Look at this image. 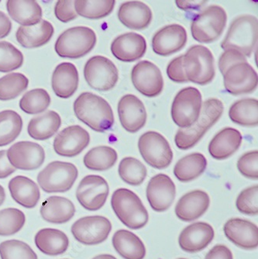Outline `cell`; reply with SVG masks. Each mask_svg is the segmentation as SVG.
<instances>
[{
  "instance_id": "obj_1",
  "label": "cell",
  "mask_w": 258,
  "mask_h": 259,
  "mask_svg": "<svg viewBox=\"0 0 258 259\" xmlns=\"http://www.w3.org/2000/svg\"><path fill=\"white\" fill-rule=\"evenodd\" d=\"M74 112L80 121L96 132H107L114 124V115L110 105L92 93H81L75 100Z\"/></svg>"
},
{
  "instance_id": "obj_2",
  "label": "cell",
  "mask_w": 258,
  "mask_h": 259,
  "mask_svg": "<svg viewBox=\"0 0 258 259\" xmlns=\"http://www.w3.org/2000/svg\"><path fill=\"white\" fill-rule=\"evenodd\" d=\"M224 104L218 99H208L202 104L197 121L190 127L179 129L175 137L176 145L179 149L193 148L202 139L209 128L212 127L224 113Z\"/></svg>"
},
{
  "instance_id": "obj_3",
  "label": "cell",
  "mask_w": 258,
  "mask_h": 259,
  "mask_svg": "<svg viewBox=\"0 0 258 259\" xmlns=\"http://www.w3.org/2000/svg\"><path fill=\"white\" fill-rule=\"evenodd\" d=\"M111 206L119 221L131 229L144 228L149 220L148 212L139 196L128 189L120 188L113 193Z\"/></svg>"
},
{
  "instance_id": "obj_4",
  "label": "cell",
  "mask_w": 258,
  "mask_h": 259,
  "mask_svg": "<svg viewBox=\"0 0 258 259\" xmlns=\"http://www.w3.org/2000/svg\"><path fill=\"white\" fill-rule=\"evenodd\" d=\"M258 22L256 17L243 15L232 22L225 38L221 43L224 51L233 49L250 57L257 44Z\"/></svg>"
},
{
  "instance_id": "obj_5",
  "label": "cell",
  "mask_w": 258,
  "mask_h": 259,
  "mask_svg": "<svg viewBox=\"0 0 258 259\" xmlns=\"http://www.w3.org/2000/svg\"><path fill=\"white\" fill-rule=\"evenodd\" d=\"M183 68L188 81L199 85L210 83L215 77L213 55L202 45L191 47L184 55Z\"/></svg>"
},
{
  "instance_id": "obj_6",
  "label": "cell",
  "mask_w": 258,
  "mask_h": 259,
  "mask_svg": "<svg viewBox=\"0 0 258 259\" xmlns=\"http://www.w3.org/2000/svg\"><path fill=\"white\" fill-rule=\"evenodd\" d=\"M96 40V33L90 27H71L60 35L55 43V52L61 58L76 59L90 53Z\"/></svg>"
},
{
  "instance_id": "obj_7",
  "label": "cell",
  "mask_w": 258,
  "mask_h": 259,
  "mask_svg": "<svg viewBox=\"0 0 258 259\" xmlns=\"http://www.w3.org/2000/svg\"><path fill=\"white\" fill-rule=\"evenodd\" d=\"M227 21V13L223 7L218 5L207 7L192 20V37L200 43H212L221 36Z\"/></svg>"
},
{
  "instance_id": "obj_8",
  "label": "cell",
  "mask_w": 258,
  "mask_h": 259,
  "mask_svg": "<svg viewBox=\"0 0 258 259\" xmlns=\"http://www.w3.org/2000/svg\"><path fill=\"white\" fill-rule=\"evenodd\" d=\"M78 176V168L75 164L53 161L40 171L37 182L45 193H65L71 190Z\"/></svg>"
},
{
  "instance_id": "obj_9",
  "label": "cell",
  "mask_w": 258,
  "mask_h": 259,
  "mask_svg": "<svg viewBox=\"0 0 258 259\" xmlns=\"http://www.w3.org/2000/svg\"><path fill=\"white\" fill-rule=\"evenodd\" d=\"M202 106L199 90L194 87L183 89L178 93L172 103V120L181 129L190 127L199 119Z\"/></svg>"
},
{
  "instance_id": "obj_10",
  "label": "cell",
  "mask_w": 258,
  "mask_h": 259,
  "mask_svg": "<svg viewBox=\"0 0 258 259\" xmlns=\"http://www.w3.org/2000/svg\"><path fill=\"white\" fill-rule=\"evenodd\" d=\"M138 148L144 161L152 168L164 169L173 159V152L168 141L155 132H147L141 135Z\"/></svg>"
},
{
  "instance_id": "obj_11",
  "label": "cell",
  "mask_w": 258,
  "mask_h": 259,
  "mask_svg": "<svg viewBox=\"0 0 258 259\" xmlns=\"http://www.w3.org/2000/svg\"><path fill=\"white\" fill-rule=\"evenodd\" d=\"M84 76L86 82L93 90L107 92L117 83L119 72L110 59L98 55L86 62Z\"/></svg>"
},
{
  "instance_id": "obj_12",
  "label": "cell",
  "mask_w": 258,
  "mask_h": 259,
  "mask_svg": "<svg viewBox=\"0 0 258 259\" xmlns=\"http://www.w3.org/2000/svg\"><path fill=\"white\" fill-rule=\"evenodd\" d=\"M112 224L103 216L80 218L71 226V234L76 241L85 245H96L104 242L111 232Z\"/></svg>"
},
{
  "instance_id": "obj_13",
  "label": "cell",
  "mask_w": 258,
  "mask_h": 259,
  "mask_svg": "<svg viewBox=\"0 0 258 259\" xmlns=\"http://www.w3.org/2000/svg\"><path fill=\"white\" fill-rule=\"evenodd\" d=\"M109 193L107 182L103 177L96 175L85 176L77 188L76 197L83 208L90 211L101 209Z\"/></svg>"
},
{
  "instance_id": "obj_14",
  "label": "cell",
  "mask_w": 258,
  "mask_h": 259,
  "mask_svg": "<svg viewBox=\"0 0 258 259\" xmlns=\"http://www.w3.org/2000/svg\"><path fill=\"white\" fill-rule=\"evenodd\" d=\"M131 79L135 89L149 98L160 95L164 88L161 70L149 61H141L134 65Z\"/></svg>"
},
{
  "instance_id": "obj_15",
  "label": "cell",
  "mask_w": 258,
  "mask_h": 259,
  "mask_svg": "<svg viewBox=\"0 0 258 259\" xmlns=\"http://www.w3.org/2000/svg\"><path fill=\"white\" fill-rule=\"evenodd\" d=\"M224 87L232 95L251 93L257 87V73L247 62L232 65L224 73Z\"/></svg>"
},
{
  "instance_id": "obj_16",
  "label": "cell",
  "mask_w": 258,
  "mask_h": 259,
  "mask_svg": "<svg viewBox=\"0 0 258 259\" xmlns=\"http://www.w3.org/2000/svg\"><path fill=\"white\" fill-rule=\"evenodd\" d=\"M7 158L15 168L31 171L40 168L45 160L42 146L31 141H20L10 147Z\"/></svg>"
},
{
  "instance_id": "obj_17",
  "label": "cell",
  "mask_w": 258,
  "mask_h": 259,
  "mask_svg": "<svg viewBox=\"0 0 258 259\" xmlns=\"http://www.w3.org/2000/svg\"><path fill=\"white\" fill-rule=\"evenodd\" d=\"M88 132L78 125L62 130L54 141V149L60 156L75 157L79 155L90 145Z\"/></svg>"
},
{
  "instance_id": "obj_18",
  "label": "cell",
  "mask_w": 258,
  "mask_h": 259,
  "mask_svg": "<svg viewBox=\"0 0 258 259\" xmlns=\"http://www.w3.org/2000/svg\"><path fill=\"white\" fill-rule=\"evenodd\" d=\"M146 193L151 208L156 212H164L174 202L176 185L167 175H156L148 183Z\"/></svg>"
},
{
  "instance_id": "obj_19",
  "label": "cell",
  "mask_w": 258,
  "mask_h": 259,
  "mask_svg": "<svg viewBox=\"0 0 258 259\" xmlns=\"http://www.w3.org/2000/svg\"><path fill=\"white\" fill-rule=\"evenodd\" d=\"M118 114L122 127L136 133L145 126L147 111L140 99L131 94L123 96L118 103Z\"/></svg>"
},
{
  "instance_id": "obj_20",
  "label": "cell",
  "mask_w": 258,
  "mask_h": 259,
  "mask_svg": "<svg viewBox=\"0 0 258 259\" xmlns=\"http://www.w3.org/2000/svg\"><path fill=\"white\" fill-rule=\"evenodd\" d=\"M188 36L186 29L179 24H170L159 30L152 39L154 53L169 56L182 50L186 46Z\"/></svg>"
},
{
  "instance_id": "obj_21",
  "label": "cell",
  "mask_w": 258,
  "mask_h": 259,
  "mask_svg": "<svg viewBox=\"0 0 258 259\" xmlns=\"http://www.w3.org/2000/svg\"><path fill=\"white\" fill-rule=\"evenodd\" d=\"M224 231L226 237L239 248L246 250L257 248V226L250 221L240 218L229 220Z\"/></svg>"
},
{
  "instance_id": "obj_22",
  "label": "cell",
  "mask_w": 258,
  "mask_h": 259,
  "mask_svg": "<svg viewBox=\"0 0 258 259\" xmlns=\"http://www.w3.org/2000/svg\"><path fill=\"white\" fill-rule=\"evenodd\" d=\"M215 232L210 225L196 222L189 225L181 232L179 245L188 253H197L205 249L212 242Z\"/></svg>"
},
{
  "instance_id": "obj_23",
  "label": "cell",
  "mask_w": 258,
  "mask_h": 259,
  "mask_svg": "<svg viewBox=\"0 0 258 259\" xmlns=\"http://www.w3.org/2000/svg\"><path fill=\"white\" fill-rule=\"evenodd\" d=\"M146 51L145 38L138 33H124L112 42V53L121 62H133L139 60L144 56Z\"/></svg>"
},
{
  "instance_id": "obj_24",
  "label": "cell",
  "mask_w": 258,
  "mask_h": 259,
  "mask_svg": "<svg viewBox=\"0 0 258 259\" xmlns=\"http://www.w3.org/2000/svg\"><path fill=\"white\" fill-rule=\"evenodd\" d=\"M210 204V198L202 190H194L180 198L176 206V214L184 222L199 219L206 212Z\"/></svg>"
},
{
  "instance_id": "obj_25",
  "label": "cell",
  "mask_w": 258,
  "mask_h": 259,
  "mask_svg": "<svg viewBox=\"0 0 258 259\" xmlns=\"http://www.w3.org/2000/svg\"><path fill=\"white\" fill-rule=\"evenodd\" d=\"M119 21L131 30L147 28L152 20V12L147 4L140 1H129L121 4L118 11Z\"/></svg>"
},
{
  "instance_id": "obj_26",
  "label": "cell",
  "mask_w": 258,
  "mask_h": 259,
  "mask_svg": "<svg viewBox=\"0 0 258 259\" xmlns=\"http://www.w3.org/2000/svg\"><path fill=\"white\" fill-rule=\"evenodd\" d=\"M78 72L75 65L68 62L60 64L55 68L52 85L55 95L68 99L74 95L78 87Z\"/></svg>"
},
{
  "instance_id": "obj_27",
  "label": "cell",
  "mask_w": 258,
  "mask_h": 259,
  "mask_svg": "<svg viewBox=\"0 0 258 259\" xmlns=\"http://www.w3.org/2000/svg\"><path fill=\"white\" fill-rule=\"evenodd\" d=\"M242 141L243 137L237 129L224 128L212 138L208 145V151L215 159L225 160L239 149Z\"/></svg>"
},
{
  "instance_id": "obj_28",
  "label": "cell",
  "mask_w": 258,
  "mask_h": 259,
  "mask_svg": "<svg viewBox=\"0 0 258 259\" xmlns=\"http://www.w3.org/2000/svg\"><path fill=\"white\" fill-rule=\"evenodd\" d=\"M40 213L47 222L61 225L72 219L75 216V207L67 198L54 196L43 202Z\"/></svg>"
},
{
  "instance_id": "obj_29",
  "label": "cell",
  "mask_w": 258,
  "mask_h": 259,
  "mask_svg": "<svg viewBox=\"0 0 258 259\" xmlns=\"http://www.w3.org/2000/svg\"><path fill=\"white\" fill-rule=\"evenodd\" d=\"M9 190L16 203L27 209H32L40 198L39 187L33 180L26 176H18L9 183Z\"/></svg>"
},
{
  "instance_id": "obj_30",
  "label": "cell",
  "mask_w": 258,
  "mask_h": 259,
  "mask_svg": "<svg viewBox=\"0 0 258 259\" xmlns=\"http://www.w3.org/2000/svg\"><path fill=\"white\" fill-rule=\"evenodd\" d=\"M54 27L47 20L36 25L20 27L16 33L17 41L25 49H37L46 45L53 36Z\"/></svg>"
},
{
  "instance_id": "obj_31",
  "label": "cell",
  "mask_w": 258,
  "mask_h": 259,
  "mask_svg": "<svg viewBox=\"0 0 258 259\" xmlns=\"http://www.w3.org/2000/svg\"><path fill=\"white\" fill-rule=\"evenodd\" d=\"M34 240L36 248L47 255L64 254L69 247V240L66 234L54 228L40 230L36 233Z\"/></svg>"
},
{
  "instance_id": "obj_32",
  "label": "cell",
  "mask_w": 258,
  "mask_h": 259,
  "mask_svg": "<svg viewBox=\"0 0 258 259\" xmlns=\"http://www.w3.org/2000/svg\"><path fill=\"white\" fill-rule=\"evenodd\" d=\"M113 247L124 259H144L146 248L144 242L136 234L126 230H119L113 237Z\"/></svg>"
},
{
  "instance_id": "obj_33",
  "label": "cell",
  "mask_w": 258,
  "mask_h": 259,
  "mask_svg": "<svg viewBox=\"0 0 258 259\" xmlns=\"http://www.w3.org/2000/svg\"><path fill=\"white\" fill-rule=\"evenodd\" d=\"M7 9L10 17L23 27L36 25L41 21L42 9L34 0H10L7 1Z\"/></svg>"
},
{
  "instance_id": "obj_34",
  "label": "cell",
  "mask_w": 258,
  "mask_h": 259,
  "mask_svg": "<svg viewBox=\"0 0 258 259\" xmlns=\"http://www.w3.org/2000/svg\"><path fill=\"white\" fill-rule=\"evenodd\" d=\"M61 124L60 115L55 111H48L45 114L35 116L29 122L27 132L33 139L45 141L53 137Z\"/></svg>"
},
{
  "instance_id": "obj_35",
  "label": "cell",
  "mask_w": 258,
  "mask_h": 259,
  "mask_svg": "<svg viewBox=\"0 0 258 259\" xmlns=\"http://www.w3.org/2000/svg\"><path fill=\"white\" fill-rule=\"evenodd\" d=\"M206 166V158L202 154L192 153L176 163L174 175L182 183H188L199 177L205 171Z\"/></svg>"
},
{
  "instance_id": "obj_36",
  "label": "cell",
  "mask_w": 258,
  "mask_h": 259,
  "mask_svg": "<svg viewBox=\"0 0 258 259\" xmlns=\"http://www.w3.org/2000/svg\"><path fill=\"white\" fill-rule=\"evenodd\" d=\"M229 116L233 123L240 126H257V100L246 98L235 102L229 110Z\"/></svg>"
},
{
  "instance_id": "obj_37",
  "label": "cell",
  "mask_w": 258,
  "mask_h": 259,
  "mask_svg": "<svg viewBox=\"0 0 258 259\" xmlns=\"http://www.w3.org/2000/svg\"><path fill=\"white\" fill-rule=\"evenodd\" d=\"M116 150L109 146H99L90 150L83 158L86 168L103 171L111 168L117 161Z\"/></svg>"
},
{
  "instance_id": "obj_38",
  "label": "cell",
  "mask_w": 258,
  "mask_h": 259,
  "mask_svg": "<svg viewBox=\"0 0 258 259\" xmlns=\"http://www.w3.org/2000/svg\"><path fill=\"white\" fill-rule=\"evenodd\" d=\"M23 128L21 116L14 110L0 112V147L7 146L15 141Z\"/></svg>"
},
{
  "instance_id": "obj_39",
  "label": "cell",
  "mask_w": 258,
  "mask_h": 259,
  "mask_svg": "<svg viewBox=\"0 0 258 259\" xmlns=\"http://www.w3.org/2000/svg\"><path fill=\"white\" fill-rule=\"evenodd\" d=\"M118 171L122 181L134 186L142 184L147 175L145 165L132 157H126L120 161Z\"/></svg>"
},
{
  "instance_id": "obj_40",
  "label": "cell",
  "mask_w": 258,
  "mask_h": 259,
  "mask_svg": "<svg viewBox=\"0 0 258 259\" xmlns=\"http://www.w3.org/2000/svg\"><path fill=\"white\" fill-rule=\"evenodd\" d=\"M116 1H75V10L77 14L84 18L98 20L107 17L113 12Z\"/></svg>"
},
{
  "instance_id": "obj_41",
  "label": "cell",
  "mask_w": 258,
  "mask_h": 259,
  "mask_svg": "<svg viewBox=\"0 0 258 259\" xmlns=\"http://www.w3.org/2000/svg\"><path fill=\"white\" fill-rule=\"evenodd\" d=\"M29 80L21 73H10L0 78V100H14L25 91Z\"/></svg>"
},
{
  "instance_id": "obj_42",
  "label": "cell",
  "mask_w": 258,
  "mask_h": 259,
  "mask_svg": "<svg viewBox=\"0 0 258 259\" xmlns=\"http://www.w3.org/2000/svg\"><path fill=\"white\" fill-rule=\"evenodd\" d=\"M50 95L43 89H35L26 93L20 101L21 110L28 114L45 111L51 104Z\"/></svg>"
},
{
  "instance_id": "obj_43",
  "label": "cell",
  "mask_w": 258,
  "mask_h": 259,
  "mask_svg": "<svg viewBox=\"0 0 258 259\" xmlns=\"http://www.w3.org/2000/svg\"><path fill=\"white\" fill-rule=\"evenodd\" d=\"M26 223V216L17 208L0 210V236H11L18 233Z\"/></svg>"
},
{
  "instance_id": "obj_44",
  "label": "cell",
  "mask_w": 258,
  "mask_h": 259,
  "mask_svg": "<svg viewBox=\"0 0 258 259\" xmlns=\"http://www.w3.org/2000/svg\"><path fill=\"white\" fill-rule=\"evenodd\" d=\"M1 259H38L27 243L19 240H8L0 244Z\"/></svg>"
},
{
  "instance_id": "obj_45",
  "label": "cell",
  "mask_w": 258,
  "mask_h": 259,
  "mask_svg": "<svg viewBox=\"0 0 258 259\" xmlns=\"http://www.w3.org/2000/svg\"><path fill=\"white\" fill-rule=\"evenodd\" d=\"M23 63V55L12 44L0 41V72H12L18 69Z\"/></svg>"
},
{
  "instance_id": "obj_46",
  "label": "cell",
  "mask_w": 258,
  "mask_h": 259,
  "mask_svg": "<svg viewBox=\"0 0 258 259\" xmlns=\"http://www.w3.org/2000/svg\"><path fill=\"white\" fill-rule=\"evenodd\" d=\"M236 206L240 213L249 216L258 213V186H250L245 189L237 197Z\"/></svg>"
},
{
  "instance_id": "obj_47",
  "label": "cell",
  "mask_w": 258,
  "mask_h": 259,
  "mask_svg": "<svg viewBox=\"0 0 258 259\" xmlns=\"http://www.w3.org/2000/svg\"><path fill=\"white\" fill-rule=\"evenodd\" d=\"M237 168L246 178L257 180L258 151L245 153L237 161Z\"/></svg>"
},
{
  "instance_id": "obj_48",
  "label": "cell",
  "mask_w": 258,
  "mask_h": 259,
  "mask_svg": "<svg viewBox=\"0 0 258 259\" xmlns=\"http://www.w3.org/2000/svg\"><path fill=\"white\" fill-rule=\"evenodd\" d=\"M55 14L57 18L63 23H68L77 17L75 10V1L61 0L57 2L55 7Z\"/></svg>"
},
{
  "instance_id": "obj_49",
  "label": "cell",
  "mask_w": 258,
  "mask_h": 259,
  "mask_svg": "<svg viewBox=\"0 0 258 259\" xmlns=\"http://www.w3.org/2000/svg\"><path fill=\"white\" fill-rule=\"evenodd\" d=\"M240 62H247V58L243 54L233 49L225 51L220 56L219 60V68L220 72L224 75L230 67Z\"/></svg>"
},
{
  "instance_id": "obj_50",
  "label": "cell",
  "mask_w": 258,
  "mask_h": 259,
  "mask_svg": "<svg viewBox=\"0 0 258 259\" xmlns=\"http://www.w3.org/2000/svg\"><path fill=\"white\" fill-rule=\"evenodd\" d=\"M183 58L184 55L174 58L167 67V76L171 81L177 83H184L188 81L184 71Z\"/></svg>"
},
{
  "instance_id": "obj_51",
  "label": "cell",
  "mask_w": 258,
  "mask_h": 259,
  "mask_svg": "<svg viewBox=\"0 0 258 259\" xmlns=\"http://www.w3.org/2000/svg\"><path fill=\"white\" fill-rule=\"evenodd\" d=\"M205 259H233L231 251L227 246L217 244L207 253Z\"/></svg>"
},
{
  "instance_id": "obj_52",
  "label": "cell",
  "mask_w": 258,
  "mask_h": 259,
  "mask_svg": "<svg viewBox=\"0 0 258 259\" xmlns=\"http://www.w3.org/2000/svg\"><path fill=\"white\" fill-rule=\"evenodd\" d=\"M17 168H14L8 158H7V151L3 150L0 151V179H6L10 176V175L15 172Z\"/></svg>"
},
{
  "instance_id": "obj_53",
  "label": "cell",
  "mask_w": 258,
  "mask_h": 259,
  "mask_svg": "<svg viewBox=\"0 0 258 259\" xmlns=\"http://www.w3.org/2000/svg\"><path fill=\"white\" fill-rule=\"evenodd\" d=\"M11 29L12 23L10 19L4 13L0 11V39L8 36Z\"/></svg>"
},
{
  "instance_id": "obj_54",
  "label": "cell",
  "mask_w": 258,
  "mask_h": 259,
  "mask_svg": "<svg viewBox=\"0 0 258 259\" xmlns=\"http://www.w3.org/2000/svg\"><path fill=\"white\" fill-rule=\"evenodd\" d=\"M179 8L188 11L190 10H198L207 4V1H176Z\"/></svg>"
},
{
  "instance_id": "obj_55",
  "label": "cell",
  "mask_w": 258,
  "mask_h": 259,
  "mask_svg": "<svg viewBox=\"0 0 258 259\" xmlns=\"http://www.w3.org/2000/svg\"><path fill=\"white\" fill-rule=\"evenodd\" d=\"M6 199V193L4 188L0 185V206H2L4 203V200Z\"/></svg>"
},
{
  "instance_id": "obj_56",
  "label": "cell",
  "mask_w": 258,
  "mask_h": 259,
  "mask_svg": "<svg viewBox=\"0 0 258 259\" xmlns=\"http://www.w3.org/2000/svg\"><path fill=\"white\" fill-rule=\"evenodd\" d=\"M93 259H117L114 256L112 255V254H100V255L96 256V257H93Z\"/></svg>"
},
{
  "instance_id": "obj_57",
  "label": "cell",
  "mask_w": 258,
  "mask_h": 259,
  "mask_svg": "<svg viewBox=\"0 0 258 259\" xmlns=\"http://www.w3.org/2000/svg\"><path fill=\"white\" fill-rule=\"evenodd\" d=\"M179 259H186V258H179Z\"/></svg>"
}]
</instances>
